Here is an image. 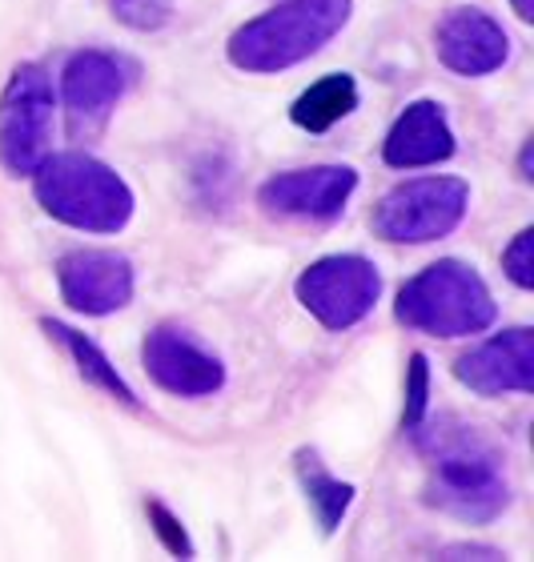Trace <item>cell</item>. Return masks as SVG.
<instances>
[{"label":"cell","instance_id":"cb8c5ba5","mask_svg":"<svg viewBox=\"0 0 534 562\" xmlns=\"http://www.w3.org/2000/svg\"><path fill=\"white\" fill-rule=\"evenodd\" d=\"M511 9L523 24H534V0H511Z\"/></svg>","mask_w":534,"mask_h":562},{"label":"cell","instance_id":"3957f363","mask_svg":"<svg viewBox=\"0 0 534 562\" xmlns=\"http://www.w3.org/2000/svg\"><path fill=\"white\" fill-rule=\"evenodd\" d=\"M354 16V0H281L225 41V60L237 72L269 77L318 57Z\"/></svg>","mask_w":534,"mask_h":562},{"label":"cell","instance_id":"52a82bcc","mask_svg":"<svg viewBox=\"0 0 534 562\" xmlns=\"http://www.w3.org/2000/svg\"><path fill=\"white\" fill-rule=\"evenodd\" d=\"M137 81V65L109 48H77L60 69V109L73 145L105 137L116 105Z\"/></svg>","mask_w":534,"mask_h":562},{"label":"cell","instance_id":"7402d4cb","mask_svg":"<svg viewBox=\"0 0 534 562\" xmlns=\"http://www.w3.org/2000/svg\"><path fill=\"white\" fill-rule=\"evenodd\" d=\"M438 559H482V562H494V559H507V554L499 551V547H482V542H454V547H442Z\"/></svg>","mask_w":534,"mask_h":562},{"label":"cell","instance_id":"7c38bea8","mask_svg":"<svg viewBox=\"0 0 534 562\" xmlns=\"http://www.w3.org/2000/svg\"><path fill=\"white\" fill-rule=\"evenodd\" d=\"M454 378L478 398H502V394H531L534 390V329L511 326L487 338L482 346L466 350L454 362Z\"/></svg>","mask_w":534,"mask_h":562},{"label":"cell","instance_id":"8992f818","mask_svg":"<svg viewBox=\"0 0 534 562\" xmlns=\"http://www.w3.org/2000/svg\"><path fill=\"white\" fill-rule=\"evenodd\" d=\"M57 125V89L45 65L24 60L9 72L0 93V165L9 177H33L53 153Z\"/></svg>","mask_w":534,"mask_h":562},{"label":"cell","instance_id":"9a60e30c","mask_svg":"<svg viewBox=\"0 0 534 562\" xmlns=\"http://www.w3.org/2000/svg\"><path fill=\"white\" fill-rule=\"evenodd\" d=\"M41 329H45V338L53 341V346H60V350L69 353L73 370L89 382L93 390H101L105 398L121 402V406H129V411H141V398L137 390L129 386L125 374L113 366V358H109L101 346H97L89 334H81V329L65 326V322H57V317H41Z\"/></svg>","mask_w":534,"mask_h":562},{"label":"cell","instance_id":"277c9868","mask_svg":"<svg viewBox=\"0 0 534 562\" xmlns=\"http://www.w3.org/2000/svg\"><path fill=\"white\" fill-rule=\"evenodd\" d=\"M394 317L426 338H475L499 322V302L487 278L458 258H442L398 290Z\"/></svg>","mask_w":534,"mask_h":562},{"label":"cell","instance_id":"603a6c76","mask_svg":"<svg viewBox=\"0 0 534 562\" xmlns=\"http://www.w3.org/2000/svg\"><path fill=\"white\" fill-rule=\"evenodd\" d=\"M519 177L534 181V137L523 140V153H519Z\"/></svg>","mask_w":534,"mask_h":562},{"label":"cell","instance_id":"8fae6325","mask_svg":"<svg viewBox=\"0 0 534 562\" xmlns=\"http://www.w3.org/2000/svg\"><path fill=\"white\" fill-rule=\"evenodd\" d=\"M57 290L73 314L109 317L133 302L137 270L116 249H69L57 261Z\"/></svg>","mask_w":534,"mask_h":562},{"label":"cell","instance_id":"ffe728a7","mask_svg":"<svg viewBox=\"0 0 534 562\" xmlns=\"http://www.w3.org/2000/svg\"><path fill=\"white\" fill-rule=\"evenodd\" d=\"M430 411V362L426 353H410L407 366V406H402V430L419 426Z\"/></svg>","mask_w":534,"mask_h":562},{"label":"cell","instance_id":"2e32d148","mask_svg":"<svg viewBox=\"0 0 534 562\" xmlns=\"http://www.w3.org/2000/svg\"><path fill=\"white\" fill-rule=\"evenodd\" d=\"M293 474H298V482H302L305 506H310V515H314L322 539H334L337 527L346 522L349 506H354L358 486H354V482L334 479V474L325 470L322 454L310 450V446H302V450L293 454Z\"/></svg>","mask_w":534,"mask_h":562},{"label":"cell","instance_id":"d6986e66","mask_svg":"<svg viewBox=\"0 0 534 562\" xmlns=\"http://www.w3.org/2000/svg\"><path fill=\"white\" fill-rule=\"evenodd\" d=\"M145 515H149V527L165 551L177 554V559H198V547H193V539H189L186 522H181L162 498H145Z\"/></svg>","mask_w":534,"mask_h":562},{"label":"cell","instance_id":"5b68a950","mask_svg":"<svg viewBox=\"0 0 534 562\" xmlns=\"http://www.w3.org/2000/svg\"><path fill=\"white\" fill-rule=\"evenodd\" d=\"M470 210V186L463 177H410L386 189L370 213L374 234L390 246H430L450 237Z\"/></svg>","mask_w":534,"mask_h":562},{"label":"cell","instance_id":"4fadbf2b","mask_svg":"<svg viewBox=\"0 0 534 562\" xmlns=\"http://www.w3.org/2000/svg\"><path fill=\"white\" fill-rule=\"evenodd\" d=\"M434 53L454 77H490L511 60V33L487 9L463 4L434 24Z\"/></svg>","mask_w":534,"mask_h":562},{"label":"cell","instance_id":"5bb4252c","mask_svg":"<svg viewBox=\"0 0 534 562\" xmlns=\"http://www.w3.org/2000/svg\"><path fill=\"white\" fill-rule=\"evenodd\" d=\"M454 153H458V140H454L450 117L430 97L402 109L382 140V161L390 169H402V173L407 169H430V165L450 161Z\"/></svg>","mask_w":534,"mask_h":562},{"label":"cell","instance_id":"ac0fdd59","mask_svg":"<svg viewBox=\"0 0 534 562\" xmlns=\"http://www.w3.org/2000/svg\"><path fill=\"white\" fill-rule=\"evenodd\" d=\"M174 4L177 0H109V12L133 33H162L174 21Z\"/></svg>","mask_w":534,"mask_h":562},{"label":"cell","instance_id":"9c48e42d","mask_svg":"<svg viewBox=\"0 0 534 562\" xmlns=\"http://www.w3.org/2000/svg\"><path fill=\"white\" fill-rule=\"evenodd\" d=\"M358 193V169L349 165H310L286 169L257 186V205L278 222H314L330 225L346 213L349 198Z\"/></svg>","mask_w":534,"mask_h":562},{"label":"cell","instance_id":"6da1fadb","mask_svg":"<svg viewBox=\"0 0 534 562\" xmlns=\"http://www.w3.org/2000/svg\"><path fill=\"white\" fill-rule=\"evenodd\" d=\"M414 450L426 462L422 503L446 518L487 527L502 518L514 503V486L507 474V454L470 422L438 414L410 426Z\"/></svg>","mask_w":534,"mask_h":562},{"label":"cell","instance_id":"ba28073f","mask_svg":"<svg viewBox=\"0 0 534 562\" xmlns=\"http://www.w3.org/2000/svg\"><path fill=\"white\" fill-rule=\"evenodd\" d=\"M293 293L318 326L346 334L374 314L382 297V270L361 254H330L298 273Z\"/></svg>","mask_w":534,"mask_h":562},{"label":"cell","instance_id":"7a4b0ae2","mask_svg":"<svg viewBox=\"0 0 534 562\" xmlns=\"http://www.w3.org/2000/svg\"><path fill=\"white\" fill-rule=\"evenodd\" d=\"M33 198L53 222L77 234H121L137 210L125 177L85 149L48 153L33 169Z\"/></svg>","mask_w":534,"mask_h":562},{"label":"cell","instance_id":"30bf717a","mask_svg":"<svg viewBox=\"0 0 534 562\" xmlns=\"http://www.w3.org/2000/svg\"><path fill=\"white\" fill-rule=\"evenodd\" d=\"M141 366L153 386L174 398L198 402L225 390V362L213 350H205L186 326H174V322H162L145 334Z\"/></svg>","mask_w":534,"mask_h":562},{"label":"cell","instance_id":"e0dca14e","mask_svg":"<svg viewBox=\"0 0 534 562\" xmlns=\"http://www.w3.org/2000/svg\"><path fill=\"white\" fill-rule=\"evenodd\" d=\"M358 81L354 72H325L290 105V121L302 133H330L337 121H346L358 109Z\"/></svg>","mask_w":534,"mask_h":562},{"label":"cell","instance_id":"44dd1931","mask_svg":"<svg viewBox=\"0 0 534 562\" xmlns=\"http://www.w3.org/2000/svg\"><path fill=\"white\" fill-rule=\"evenodd\" d=\"M502 273L519 290H534V229H519L511 246L502 249Z\"/></svg>","mask_w":534,"mask_h":562}]
</instances>
